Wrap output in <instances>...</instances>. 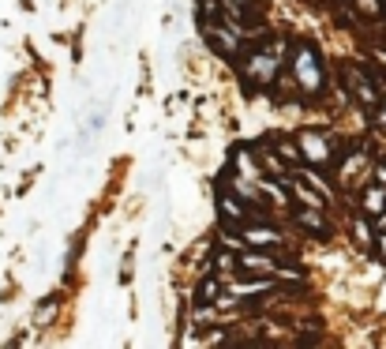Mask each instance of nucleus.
I'll return each mask as SVG.
<instances>
[{
    "label": "nucleus",
    "instance_id": "nucleus-1",
    "mask_svg": "<svg viewBox=\"0 0 386 349\" xmlns=\"http://www.w3.org/2000/svg\"><path fill=\"white\" fill-rule=\"evenodd\" d=\"M281 60H285V41L281 38L262 41V46H255V49L248 53L244 79L255 83V86H270L274 79H278V72H281Z\"/></svg>",
    "mask_w": 386,
    "mask_h": 349
},
{
    "label": "nucleus",
    "instance_id": "nucleus-2",
    "mask_svg": "<svg viewBox=\"0 0 386 349\" xmlns=\"http://www.w3.org/2000/svg\"><path fill=\"white\" fill-rule=\"evenodd\" d=\"M289 64H293V79H296V86H300L304 94H319V91H323L326 75H323L319 53H315L312 46H296L293 57H289Z\"/></svg>",
    "mask_w": 386,
    "mask_h": 349
},
{
    "label": "nucleus",
    "instance_id": "nucleus-3",
    "mask_svg": "<svg viewBox=\"0 0 386 349\" xmlns=\"http://www.w3.org/2000/svg\"><path fill=\"white\" fill-rule=\"evenodd\" d=\"M371 177H375V169H371L368 150H364V147H352V150L341 154V162H338V184L345 192H364Z\"/></svg>",
    "mask_w": 386,
    "mask_h": 349
},
{
    "label": "nucleus",
    "instance_id": "nucleus-4",
    "mask_svg": "<svg viewBox=\"0 0 386 349\" xmlns=\"http://www.w3.org/2000/svg\"><path fill=\"white\" fill-rule=\"evenodd\" d=\"M345 86H349V94L357 98L364 109H371V113L382 105L379 83H375V75L368 68H360V64H345Z\"/></svg>",
    "mask_w": 386,
    "mask_h": 349
},
{
    "label": "nucleus",
    "instance_id": "nucleus-5",
    "mask_svg": "<svg viewBox=\"0 0 386 349\" xmlns=\"http://www.w3.org/2000/svg\"><path fill=\"white\" fill-rule=\"evenodd\" d=\"M300 147H304L307 166H330V162H334V154H338V147L330 143L326 132H304V136H300Z\"/></svg>",
    "mask_w": 386,
    "mask_h": 349
},
{
    "label": "nucleus",
    "instance_id": "nucleus-6",
    "mask_svg": "<svg viewBox=\"0 0 386 349\" xmlns=\"http://www.w3.org/2000/svg\"><path fill=\"white\" fill-rule=\"evenodd\" d=\"M240 237H244L248 248H281V233L267 222H248Z\"/></svg>",
    "mask_w": 386,
    "mask_h": 349
},
{
    "label": "nucleus",
    "instance_id": "nucleus-7",
    "mask_svg": "<svg viewBox=\"0 0 386 349\" xmlns=\"http://www.w3.org/2000/svg\"><path fill=\"white\" fill-rule=\"evenodd\" d=\"M296 225L307 229L312 237H330V218H326L323 206H300V211H296Z\"/></svg>",
    "mask_w": 386,
    "mask_h": 349
},
{
    "label": "nucleus",
    "instance_id": "nucleus-8",
    "mask_svg": "<svg viewBox=\"0 0 386 349\" xmlns=\"http://www.w3.org/2000/svg\"><path fill=\"white\" fill-rule=\"evenodd\" d=\"M360 211L368 218H386V184L375 180L360 192Z\"/></svg>",
    "mask_w": 386,
    "mask_h": 349
},
{
    "label": "nucleus",
    "instance_id": "nucleus-9",
    "mask_svg": "<svg viewBox=\"0 0 386 349\" xmlns=\"http://www.w3.org/2000/svg\"><path fill=\"white\" fill-rule=\"evenodd\" d=\"M233 166H237L240 177H248V180H255V184H262V177H267V169H262L259 154H255V150H248V147H240L237 154H233Z\"/></svg>",
    "mask_w": 386,
    "mask_h": 349
},
{
    "label": "nucleus",
    "instance_id": "nucleus-10",
    "mask_svg": "<svg viewBox=\"0 0 386 349\" xmlns=\"http://www.w3.org/2000/svg\"><path fill=\"white\" fill-rule=\"evenodd\" d=\"M218 301H222V278H203L199 304H218Z\"/></svg>",
    "mask_w": 386,
    "mask_h": 349
},
{
    "label": "nucleus",
    "instance_id": "nucleus-11",
    "mask_svg": "<svg viewBox=\"0 0 386 349\" xmlns=\"http://www.w3.org/2000/svg\"><path fill=\"white\" fill-rule=\"evenodd\" d=\"M357 241L371 248V229H368V222H364V218H357Z\"/></svg>",
    "mask_w": 386,
    "mask_h": 349
},
{
    "label": "nucleus",
    "instance_id": "nucleus-12",
    "mask_svg": "<svg viewBox=\"0 0 386 349\" xmlns=\"http://www.w3.org/2000/svg\"><path fill=\"white\" fill-rule=\"evenodd\" d=\"M371 117H375V124H379V128H386V102H382L379 109H375V113H371Z\"/></svg>",
    "mask_w": 386,
    "mask_h": 349
},
{
    "label": "nucleus",
    "instance_id": "nucleus-13",
    "mask_svg": "<svg viewBox=\"0 0 386 349\" xmlns=\"http://www.w3.org/2000/svg\"><path fill=\"white\" fill-rule=\"evenodd\" d=\"M357 4L364 8V12H379V0H357Z\"/></svg>",
    "mask_w": 386,
    "mask_h": 349
},
{
    "label": "nucleus",
    "instance_id": "nucleus-14",
    "mask_svg": "<svg viewBox=\"0 0 386 349\" xmlns=\"http://www.w3.org/2000/svg\"><path fill=\"white\" fill-rule=\"evenodd\" d=\"M375 180L386 184V162H382V166H375Z\"/></svg>",
    "mask_w": 386,
    "mask_h": 349
},
{
    "label": "nucleus",
    "instance_id": "nucleus-15",
    "mask_svg": "<svg viewBox=\"0 0 386 349\" xmlns=\"http://www.w3.org/2000/svg\"><path fill=\"white\" fill-rule=\"evenodd\" d=\"M379 252L386 256V233H379Z\"/></svg>",
    "mask_w": 386,
    "mask_h": 349
},
{
    "label": "nucleus",
    "instance_id": "nucleus-16",
    "mask_svg": "<svg viewBox=\"0 0 386 349\" xmlns=\"http://www.w3.org/2000/svg\"><path fill=\"white\" fill-rule=\"evenodd\" d=\"M379 60H382V64H386V53H379Z\"/></svg>",
    "mask_w": 386,
    "mask_h": 349
}]
</instances>
